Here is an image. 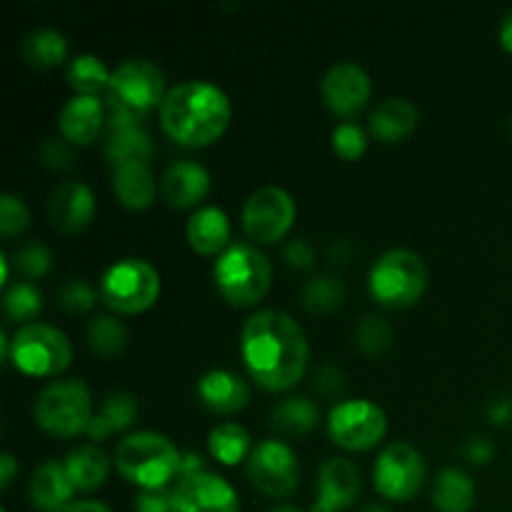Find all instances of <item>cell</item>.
Masks as SVG:
<instances>
[{"mask_svg":"<svg viewBox=\"0 0 512 512\" xmlns=\"http://www.w3.org/2000/svg\"><path fill=\"white\" fill-rule=\"evenodd\" d=\"M240 355L250 378L268 393L295 388L310 360L308 338L293 315L260 310L250 315L240 335Z\"/></svg>","mask_w":512,"mask_h":512,"instance_id":"cell-1","label":"cell"},{"mask_svg":"<svg viewBox=\"0 0 512 512\" xmlns=\"http://www.w3.org/2000/svg\"><path fill=\"white\" fill-rule=\"evenodd\" d=\"M233 108L218 85L188 80L168 90L160 105V125L173 143L183 148H205L228 130Z\"/></svg>","mask_w":512,"mask_h":512,"instance_id":"cell-2","label":"cell"},{"mask_svg":"<svg viewBox=\"0 0 512 512\" xmlns=\"http://www.w3.org/2000/svg\"><path fill=\"white\" fill-rule=\"evenodd\" d=\"M165 95V78L158 65L143 58L125 60L113 70L105 88V113L110 128L140 125L150 110L163 105Z\"/></svg>","mask_w":512,"mask_h":512,"instance_id":"cell-3","label":"cell"},{"mask_svg":"<svg viewBox=\"0 0 512 512\" xmlns=\"http://www.w3.org/2000/svg\"><path fill=\"white\" fill-rule=\"evenodd\" d=\"M115 468L140 490H160L183 475V455L165 435L140 430L120 440L115 448Z\"/></svg>","mask_w":512,"mask_h":512,"instance_id":"cell-4","label":"cell"},{"mask_svg":"<svg viewBox=\"0 0 512 512\" xmlns=\"http://www.w3.org/2000/svg\"><path fill=\"white\" fill-rule=\"evenodd\" d=\"M213 280L223 300L233 308H253L268 295L273 268L268 255L248 243H233L218 255Z\"/></svg>","mask_w":512,"mask_h":512,"instance_id":"cell-5","label":"cell"},{"mask_svg":"<svg viewBox=\"0 0 512 512\" xmlns=\"http://www.w3.org/2000/svg\"><path fill=\"white\" fill-rule=\"evenodd\" d=\"M368 288L375 303L383 308H410L428 288V268L413 250H388L370 268Z\"/></svg>","mask_w":512,"mask_h":512,"instance_id":"cell-6","label":"cell"},{"mask_svg":"<svg viewBox=\"0 0 512 512\" xmlns=\"http://www.w3.org/2000/svg\"><path fill=\"white\" fill-rule=\"evenodd\" d=\"M33 418L38 428L53 438H75L85 433L93 418V398L88 385L78 378L45 385L35 398Z\"/></svg>","mask_w":512,"mask_h":512,"instance_id":"cell-7","label":"cell"},{"mask_svg":"<svg viewBox=\"0 0 512 512\" xmlns=\"http://www.w3.org/2000/svg\"><path fill=\"white\" fill-rule=\"evenodd\" d=\"M8 360L30 378H55L68 370L73 360V345L68 335L55 325L28 323L15 330Z\"/></svg>","mask_w":512,"mask_h":512,"instance_id":"cell-8","label":"cell"},{"mask_svg":"<svg viewBox=\"0 0 512 512\" xmlns=\"http://www.w3.org/2000/svg\"><path fill=\"white\" fill-rule=\"evenodd\" d=\"M160 295V275L148 260L123 258L100 278V298L113 313L138 315L153 308Z\"/></svg>","mask_w":512,"mask_h":512,"instance_id":"cell-9","label":"cell"},{"mask_svg":"<svg viewBox=\"0 0 512 512\" xmlns=\"http://www.w3.org/2000/svg\"><path fill=\"white\" fill-rule=\"evenodd\" d=\"M388 433V415L373 400H343L328 415V435L338 448L363 453Z\"/></svg>","mask_w":512,"mask_h":512,"instance_id":"cell-10","label":"cell"},{"mask_svg":"<svg viewBox=\"0 0 512 512\" xmlns=\"http://www.w3.org/2000/svg\"><path fill=\"white\" fill-rule=\"evenodd\" d=\"M375 490L393 503H410L423 490L425 460L413 445L390 443L373 465Z\"/></svg>","mask_w":512,"mask_h":512,"instance_id":"cell-11","label":"cell"},{"mask_svg":"<svg viewBox=\"0 0 512 512\" xmlns=\"http://www.w3.org/2000/svg\"><path fill=\"white\" fill-rule=\"evenodd\" d=\"M295 200L288 190L278 185L260 188L245 200L243 205V228L248 238L255 243L273 245L290 233L295 223Z\"/></svg>","mask_w":512,"mask_h":512,"instance_id":"cell-12","label":"cell"},{"mask_svg":"<svg viewBox=\"0 0 512 512\" xmlns=\"http://www.w3.org/2000/svg\"><path fill=\"white\" fill-rule=\"evenodd\" d=\"M248 478L258 493L268 498H288L300 483L298 455L283 440H263L248 458Z\"/></svg>","mask_w":512,"mask_h":512,"instance_id":"cell-13","label":"cell"},{"mask_svg":"<svg viewBox=\"0 0 512 512\" xmlns=\"http://www.w3.org/2000/svg\"><path fill=\"white\" fill-rule=\"evenodd\" d=\"M173 500L175 512H240L233 485L208 470L183 475L173 485Z\"/></svg>","mask_w":512,"mask_h":512,"instance_id":"cell-14","label":"cell"},{"mask_svg":"<svg viewBox=\"0 0 512 512\" xmlns=\"http://www.w3.org/2000/svg\"><path fill=\"white\" fill-rule=\"evenodd\" d=\"M320 93H323L325 105L335 115L353 118V115H358L368 105L373 83H370V75L358 63L340 60L323 75Z\"/></svg>","mask_w":512,"mask_h":512,"instance_id":"cell-15","label":"cell"},{"mask_svg":"<svg viewBox=\"0 0 512 512\" xmlns=\"http://www.w3.org/2000/svg\"><path fill=\"white\" fill-rule=\"evenodd\" d=\"M360 470L348 458H328L318 470V493L310 512H343L358 500Z\"/></svg>","mask_w":512,"mask_h":512,"instance_id":"cell-16","label":"cell"},{"mask_svg":"<svg viewBox=\"0 0 512 512\" xmlns=\"http://www.w3.org/2000/svg\"><path fill=\"white\" fill-rule=\"evenodd\" d=\"M48 215L60 233H80L95 218V195L80 180L60 183L48 198Z\"/></svg>","mask_w":512,"mask_h":512,"instance_id":"cell-17","label":"cell"},{"mask_svg":"<svg viewBox=\"0 0 512 512\" xmlns=\"http://www.w3.org/2000/svg\"><path fill=\"white\" fill-rule=\"evenodd\" d=\"M198 400L215 415H235L248 408L250 388L240 375L230 370H210L198 380Z\"/></svg>","mask_w":512,"mask_h":512,"instance_id":"cell-18","label":"cell"},{"mask_svg":"<svg viewBox=\"0 0 512 512\" xmlns=\"http://www.w3.org/2000/svg\"><path fill=\"white\" fill-rule=\"evenodd\" d=\"M103 123L105 103L100 98H90V95H73L58 115L60 135L73 145H90L93 140H98Z\"/></svg>","mask_w":512,"mask_h":512,"instance_id":"cell-19","label":"cell"},{"mask_svg":"<svg viewBox=\"0 0 512 512\" xmlns=\"http://www.w3.org/2000/svg\"><path fill=\"white\" fill-rule=\"evenodd\" d=\"M210 175L203 165L193 160H178L170 165L163 175V195L173 208L188 210L200 205V200L208 195Z\"/></svg>","mask_w":512,"mask_h":512,"instance_id":"cell-20","label":"cell"},{"mask_svg":"<svg viewBox=\"0 0 512 512\" xmlns=\"http://www.w3.org/2000/svg\"><path fill=\"white\" fill-rule=\"evenodd\" d=\"M30 503L35 510L43 512H58L65 505H70L75 488L68 478V470L60 460H45L35 468L33 478L28 485Z\"/></svg>","mask_w":512,"mask_h":512,"instance_id":"cell-21","label":"cell"},{"mask_svg":"<svg viewBox=\"0 0 512 512\" xmlns=\"http://www.w3.org/2000/svg\"><path fill=\"white\" fill-rule=\"evenodd\" d=\"M185 235H188L190 248L198 255H220L228 248L230 220L225 210L215 208V205H205V208L195 210L190 215L188 225H185Z\"/></svg>","mask_w":512,"mask_h":512,"instance_id":"cell-22","label":"cell"},{"mask_svg":"<svg viewBox=\"0 0 512 512\" xmlns=\"http://www.w3.org/2000/svg\"><path fill=\"white\" fill-rule=\"evenodd\" d=\"M418 128V108L405 98H388L370 115V133L380 143H400Z\"/></svg>","mask_w":512,"mask_h":512,"instance_id":"cell-23","label":"cell"},{"mask_svg":"<svg viewBox=\"0 0 512 512\" xmlns=\"http://www.w3.org/2000/svg\"><path fill=\"white\" fill-rule=\"evenodd\" d=\"M113 190L128 210H145L158 195V183L148 163H125L113 168Z\"/></svg>","mask_w":512,"mask_h":512,"instance_id":"cell-24","label":"cell"},{"mask_svg":"<svg viewBox=\"0 0 512 512\" xmlns=\"http://www.w3.org/2000/svg\"><path fill=\"white\" fill-rule=\"evenodd\" d=\"M138 413V398L133 393H128V390H115V393H110L105 398L103 410L90 418L85 435L90 440H95V443H100V440L110 438L118 430H128L135 423V418H138Z\"/></svg>","mask_w":512,"mask_h":512,"instance_id":"cell-25","label":"cell"},{"mask_svg":"<svg viewBox=\"0 0 512 512\" xmlns=\"http://www.w3.org/2000/svg\"><path fill=\"white\" fill-rule=\"evenodd\" d=\"M65 470H68V478L73 483L75 490H98L100 485L108 480L110 473V460L105 455V450H100L98 445H80V448L70 450L63 460Z\"/></svg>","mask_w":512,"mask_h":512,"instance_id":"cell-26","label":"cell"},{"mask_svg":"<svg viewBox=\"0 0 512 512\" xmlns=\"http://www.w3.org/2000/svg\"><path fill=\"white\" fill-rule=\"evenodd\" d=\"M475 505V483L465 470L443 468L433 483V508L438 512H468Z\"/></svg>","mask_w":512,"mask_h":512,"instance_id":"cell-27","label":"cell"},{"mask_svg":"<svg viewBox=\"0 0 512 512\" xmlns=\"http://www.w3.org/2000/svg\"><path fill=\"white\" fill-rule=\"evenodd\" d=\"M155 148L150 135L145 133L140 125H130V128H115L110 130L108 140H105V158L113 168L125 163H148L153 160Z\"/></svg>","mask_w":512,"mask_h":512,"instance_id":"cell-28","label":"cell"},{"mask_svg":"<svg viewBox=\"0 0 512 512\" xmlns=\"http://www.w3.org/2000/svg\"><path fill=\"white\" fill-rule=\"evenodd\" d=\"M20 55H23L30 68H58L68 58V40L58 30L38 28L25 35L23 43H20Z\"/></svg>","mask_w":512,"mask_h":512,"instance_id":"cell-29","label":"cell"},{"mask_svg":"<svg viewBox=\"0 0 512 512\" xmlns=\"http://www.w3.org/2000/svg\"><path fill=\"white\" fill-rule=\"evenodd\" d=\"M318 420H320V410L313 400L288 398L283 400V403L275 405L270 425H273L278 433L288 435V438H300V435L313 433Z\"/></svg>","mask_w":512,"mask_h":512,"instance_id":"cell-30","label":"cell"},{"mask_svg":"<svg viewBox=\"0 0 512 512\" xmlns=\"http://www.w3.org/2000/svg\"><path fill=\"white\" fill-rule=\"evenodd\" d=\"M208 450L218 463L238 465L240 460L250 458V433L238 423H220L210 430Z\"/></svg>","mask_w":512,"mask_h":512,"instance_id":"cell-31","label":"cell"},{"mask_svg":"<svg viewBox=\"0 0 512 512\" xmlns=\"http://www.w3.org/2000/svg\"><path fill=\"white\" fill-rule=\"evenodd\" d=\"M110 70L105 68V63L95 55L83 53L75 55L68 65V85L75 90V95H90V98H98L100 90L108 88L110 83Z\"/></svg>","mask_w":512,"mask_h":512,"instance_id":"cell-32","label":"cell"},{"mask_svg":"<svg viewBox=\"0 0 512 512\" xmlns=\"http://www.w3.org/2000/svg\"><path fill=\"white\" fill-rule=\"evenodd\" d=\"M300 300L313 315H330L343 305L345 285L333 275H315L303 285Z\"/></svg>","mask_w":512,"mask_h":512,"instance_id":"cell-33","label":"cell"},{"mask_svg":"<svg viewBox=\"0 0 512 512\" xmlns=\"http://www.w3.org/2000/svg\"><path fill=\"white\" fill-rule=\"evenodd\" d=\"M88 345L103 358H115L128 348V328L113 315H98L88 325Z\"/></svg>","mask_w":512,"mask_h":512,"instance_id":"cell-34","label":"cell"},{"mask_svg":"<svg viewBox=\"0 0 512 512\" xmlns=\"http://www.w3.org/2000/svg\"><path fill=\"white\" fill-rule=\"evenodd\" d=\"M3 310L13 323H25L35 320L43 310V295L30 283H13L3 293Z\"/></svg>","mask_w":512,"mask_h":512,"instance_id":"cell-35","label":"cell"},{"mask_svg":"<svg viewBox=\"0 0 512 512\" xmlns=\"http://www.w3.org/2000/svg\"><path fill=\"white\" fill-rule=\"evenodd\" d=\"M355 343L365 355H383L393 345V328L380 315H365L355 325Z\"/></svg>","mask_w":512,"mask_h":512,"instance_id":"cell-36","label":"cell"},{"mask_svg":"<svg viewBox=\"0 0 512 512\" xmlns=\"http://www.w3.org/2000/svg\"><path fill=\"white\" fill-rule=\"evenodd\" d=\"M368 150V135L360 125L355 123H340L338 128L333 130V153L338 155L340 160H360Z\"/></svg>","mask_w":512,"mask_h":512,"instance_id":"cell-37","label":"cell"},{"mask_svg":"<svg viewBox=\"0 0 512 512\" xmlns=\"http://www.w3.org/2000/svg\"><path fill=\"white\" fill-rule=\"evenodd\" d=\"M98 303V295L95 290L85 283L83 278H70L60 285L58 290V305L70 315H80L93 310V305Z\"/></svg>","mask_w":512,"mask_h":512,"instance_id":"cell-38","label":"cell"},{"mask_svg":"<svg viewBox=\"0 0 512 512\" xmlns=\"http://www.w3.org/2000/svg\"><path fill=\"white\" fill-rule=\"evenodd\" d=\"M30 223V210L18 195L3 193L0 195V233L5 240H13L15 235L23 233Z\"/></svg>","mask_w":512,"mask_h":512,"instance_id":"cell-39","label":"cell"},{"mask_svg":"<svg viewBox=\"0 0 512 512\" xmlns=\"http://www.w3.org/2000/svg\"><path fill=\"white\" fill-rule=\"evenodd\" d=\"M15 265H18V270L25 278H43V275L50 273V268H53V253H50V248L45 243L33 240V243L18 248V253H15Z\"/></svg>","mask_w":512,"mask_h":512,"instance_id":"cell-40","label":"cell"},{"mask_svg":"<svg viewBox=\"0 0 512 512\" xmlns=\"http://www.w3.org/2000/svg\"><path fill=\"white\" fill-rule=\"evenodd\" d=\"M40 158H43V163L53 170H70L75 165V155L73 150H70L68 140L48 138L40 145Z\"/></svg>","mask_w":512,"mask_h":512,"instance_id":"cell-41","label":"cell"},{"mask_svg":"<svg viewBox=\"0 0 512 512\" xmlns=\"http://www.w3.org/2000/svg\"><path fill=\"white\" fill-rule=\"evenodd\" d=\"M135 512H175L173 488L140 490L135 498Z\"/></svg>","mask_w":512,"mask_h":512,"instance_id":"cell-42","label":"cell"},{"mask_svg":"<svg viewBox=\"0 0 512 512\" xmlns=\"http://www.w3.org/2000/svg\"><path fill=\"white\" fill-rule=\"evenodd\" d=\"M315 390H318L320 395H328V398H338V395H343L345 390V375L340 373L338 368H333V365H320L318 370H315Z\"/></svg>","mask_w":512,"mask_h":512,"instance_id":"cell-43","label":"cell"},{"mask_svg":"<svg viewBox=\"0 0 512 512\" xmlns=\"http://www.w3.org/2000/svg\"><path fill=\"white\" fill-rule=\"evenodd\" d=\"M463 455L468 458V463L473 465H488L493 460L495 448L485 435H470L463 445Z\"/></svg>","mask_w":512,"mask_h":512,"instance_id":"cell-44","label":"cell"},{"mask_svg":"<svg viewBox=\"0 0 512 512\" xmlns=\"http://www.w3.org/2000/svg\"><path fill=\"white\" fill-rule=\"evenodd\" d=\"M285 260H288L290 268L308 270L310 265L315 263V250H313V245H310L305 238H295L293 243H290L288 248H285Z\"/></svg>","mask_w":512,"mask_h":512,"instance_id":"cell-45","label":"cell"},{"mask_svg":"<svg viewBox=\"0 0 512 512\" xmlns=\"http://www.w3.org/2000/svg\"><path fill=\"white\" fill-rule=\"evenodd\" d=\"M485 413L493 425H508L512 420V398L510 395H498V398L490 400Z\"/></svg>","mask_w":512,"mask_h":512,"instance_id":"cell-46","label":"cell"},{"mask_svg":"<svg viewBox=\"0 0 512 512\" xmlns=\"http://www.w3.org/2000/svg\"><path fill=\"white\" fill-rule=\"evenodd\" d=\"M15 473H18V463H15L13 455L10 453L0 455V488L8 490L10 483H13Z\"/></svg>","mask_w":512,"mask_h":512,"instance_id":"cell-47","label":"cell"},{"mask_svg":"<svg viewBox=\"0 0 512 512\" xmlns=\"http://www.w3.org/2000/svg\"><path fill=\"white\" fill-rule=\"evenodd\" d=\"M58 512H113V510H110L108 505L98 503V500H80V503L65 505V508Z\"/></svg>","mask_w":512,"mask_h":512,"instance_id":"cell-48","label":"cell"},{"mask_svg":"<svg viewBox=\"0 0 512 512\" xmlns=\"http://www.w3.org/2000/svg\"><path fill=\"white\" fill-rule=\"evenodd\" d=\"M500 45L512 55V8L505 13L503 23H500Z\"/></svg>","mask_w":512,"mask_h":512,"instance_id":"cell-49","label":"cell"},{"mask_svg":"<svg viewBox=\"0 0 512 512\" xmlns=\"http://www.w3.org/2000/svg\"><path fill=\"white\" fill-rule=\"evenodd\" d=\"M270 512H305V510L295 508V505H280V508H275V510H270Z\"/></svg>","mask_w":512,"mask_h":512,"instance_id":"cell-50","label":"cell"},{"mask_svg":"<svg viewBox=\"0 0 512 512\" xmlns=\"http://www.w3.org/2000/svg\"><path fill=\"white\" fill-rule=\"evenodd\" d=\"M363 512H390V510L383 508V505H368V508H363Z\"/></svg>","mask_w":512,"mask_h":512,"instance_id":"cell-51","label":"cell"},{"mask_svg":"<svg viewBox=\"0 0 512 512\" xmlns=\"http://www.w3.org/2000/svg\"><path fill=\"white\" fill-rule=\"evenodd\" d=\"M0 512H8V510H5V508H3V510H0Z\"/></svg>","mask_w":512,"mask_h":512,"instance_id":"cell-52","label":"cell"}]
</instances>
